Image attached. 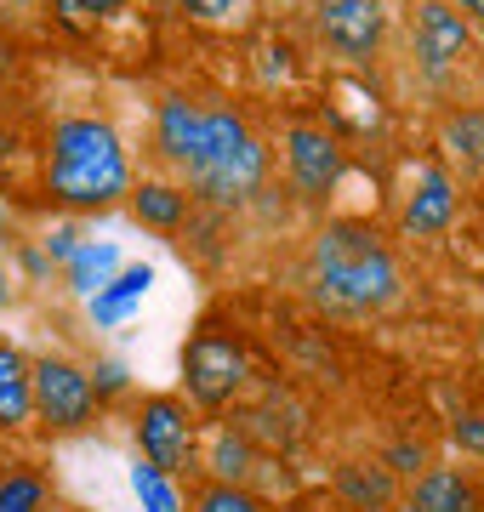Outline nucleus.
<instances>
[{"label":"nucleus","mask_w":484,"mask_h":512,"mask_svg":"<svg viewBox=\"0 0 484 512\" xmlns=\"http://www.w3.org/2000/svg\"><path fill=\"white\" fill-rule=\"evenodd\" d=\"M29 387H35V416L46 421V427H57V433L86 427L92 410H97L92 376L80 365H69V359H57V353H46V359L29 365Z\"/></svg>","instance_id":"obj_4"},{"label":"nucleus","mask_w":484,"mask_h":512,"mask_svg":"<svg viewBox=\"0 0 484 512\" xmlns=\"http://www.w3.org/2000/svg\"><path fill=\"white\" fill-rule=\"evenodd\" d=\"M308 274H314V296L336 313H382L405 291V274H399L393 251L365 222H331L314 239Z\"/></svg>","instance_id":"obj_1"},{"label":"nucleus","mask_w":484,"mask_h":512,"mask_svg":"<svg viewBox=\"0 0 484 512\" xmlns=\"http://www.w3.org/2000/svg\"><path fill=\"white\" fill-rule=\"evenodd\" d=\"M456 439H462L473 456H484V416H462L456 421Z\"/></svg>","instance_id":"obj_26"},{"label":"nucleus","mask_w":484,"mask_h":512,"mask_svg":"<svg viewBox=\"0 0 484 512\" xmlns=\"http://www.w3.org/2000/svg\"><path fill=\"white\" fill-rule=\"evenodd\" d=\"M137 444H143L149 467H160L166 478L183 473L188 461H194V416H188V404L171 399V393L143 399V410H137Z\"/></svg>","instance_id":"obj_5"},{"label":"nucleus","mask_w":484,"mask_h":512,"mask_svg":"<svg viewBox=\"0 0 484 512\" xmlns=\"http://www.w3.org/2000/svg\"><path fill=\"white\" fill-rule=\"evenodd\" d=\"M445 148H450V154H456L462 165L484 171V109H462V114H450V126H445Z\"/></svg>","instance_id":"obj_17"},{"label":"nucleus","mask_w":484,"mask_h":512,"mask_svg":"<svg viewBox=\"0 0 484 512\" xmlns=\"http://www.w3.org/2000/svg\"><path fill=\"white\" fill-rule=\"evenodd\" d=\"M194 512H268V507L251 490H240V484H205L194 495Z\"/></svg>","instance_id":"obj_22"},{"label":"nucleus","mask_w":484,"mask_h":512,"mask_svg":"<svg viewBox=\"0 0 484 512\" xmlns=\"http://www.w3.org/2000/svg\"><path fill=\"white\" fill-rule=\"evenodd\" d=\"M46 188L75 211H103L131 188V165L120 148V131L109 120H63L52 131V165Z\"/></svg>","instance_id":"obj_2"},{"label":"nucleus","mask_w":484,"mask_h":512,"mask_svg":"<svg viewBox=\"0 0 484 512\" xmlns=\"http://www.w3.org/2000/svg\"><path fill=\"white\" fill-rule=\"evenodd\" d=\"M251 131H245V120L234 109H200V137H194V154H188V177L194 171H205V165H217L223 154H234V148L245 143Z\"/></svg>","instance_id":"obj_12"},{"label":"nucleus","mask_w":484,"mask_h":512,"mask_svg":"<svg viewBox=\"0 0 484 512\" xmlns=\"http://www.w3.org/2000/svg\"><path fill=\"white\" fill-rule=\"evenodd\" d=\"M285 177H291L302 200H325L336 177H342V148L325 131H308V126L285 131Z\"/></svg>","instance_id":"obj_8"},{"label":"nucleus","mask_w":484,"mask_h":512,"mask_svg":"<svg viewBox=\"0 0 484 512\" xmlns=\"http://www.w3.org/2000/svg\"><path fill=\"white\" fill-rule=\"evenodd\" d=\"M0 512H46V478L29 467H12L0 478Z\"/></svg>","instance_id":"obj_19"},{"label":"nucleus","mask_w":484,"mask_h":512,"mask_svg":"<svg viewBox=\"0 0 484 512\" xmlns=\"http://www.w3.org/2000/svg\"><path fill=\"white\" fill-rule=\"evenodd\" d=\"M336 490L348 495L354 507H365V512H388L393 473H388V467H371V461H348V467L336 473Z\"/></svg>","instance_id":"obj_16"},{"label":"nucleus","mask_w":484,"mask_h":512,"mask_svg":"<svg viewBox=\"0 0 484 512\" xmlns=\"http://www.w3.org/2000/svg\"><path fill=\"white\" fill-rule=\"evenodd\" d=\"M154 137H160V154H166V160L188 165L194 137H200V109H194L188 97H166L160 114H154Z\"/></svg>","instance_id":"obj_14"},{"label":"nucleus","mask_w":484,"mask_h":512,"mask_svg":"<svg viewBox=\"0 0 484 512\" xmlns=\"http://www.w3.org/2000/svg\"><path fill=\"white\" fill-rule=\"evenodd\" d=\"M35 410V387H29V359L18 348H0V433H18Z\"/></svg>","instance_id":"obj_13"},{"label":"nucleus","mask_w":484,"mask_h":512,"mask_svg":"<svg viewBox=\"0 0 484 512\" xmlns=\"http://www.w3.org/2000/svg\"><path fill=\"white\" fill-rule=\"evenodd\" d=\"M240 0H183V12L188 18H200V23H217V18H228Z\"/></svg>","instance_id":"obj_25"},{"label":"nucleus","mask_w":484,"mask_h":512,"mask_svg":"<svg viewBox=\"0 0 484 512\" xmlns=\"http://www.w3.org/2000/svg\"><path fill=\"white\" fill-rule=\"evenodd\" d=\"M0 302H6V274H0Z\"/></svg>","instance_id":"obj_30"},{"label":"nucleus","mask_w":484,"mask_h":512,"mask_svg":"<svg viewBox=\"0 0 484 512\" xmlns=\"http://www.w3.org/2000/svg\"><path fill=\"white\" fill-rule=\"evenodd\" d=\"M450 222H456V183H450L445 171H422L416 194L405 200L399 228H405L410 239H433V234H445Z\"/></svg>","instance_id":"obj_10"},{"label":"nucleus","mask_w":484,"mask_h":512,"mask_svg":"<svg viewBox=\"0 0 484 512\" xmlns=\"http://www.w3.org/2000/svg\"><path fill=\"white\" fill-rule=\"evenodd\" d=\"M262 177H268V148H262L257 137H245L234 154H223L217 165L194 171L188 183H194V194H200L205 205H245L262 188Z\"/></svg>","instance_id":"obj_7"},{"label":"nucleus","mask_w":484,"mask_h":512,"mask_svg":"<svg viewBox=\"0 0 484 512\" xmlns=\"http://www.w3.org/2000/svg\"><path fill=\"white\" fill-rule=\"evenodd\" d=\"M80 251V239H75V228H57L52 234V256H63V262H69V256Z\"/></svg>","instance_id":"obj_28"},{"label":"nucleus","mask_w":484,"mask_h":512,"mask_svg":"<svg viewBox=\"0 0 484 512\" xmlns=\"http://www.w3.org/2000/svg\"><path fill=\"white\" fill-rule=\"evenodd\" d=\"M131 376H126V365H120V359H103V365H97V382L92 387H103V393H114V387H126Z\"/></svg>","instance_id":"obj_27"},{"label":"nucleus","mask_w":484,"mask_h":512,"mask_svg":"<svg viewBox=\"0 0 484 512\" xmlns=\"http://www.w3.org/2000/svg\"><path fill=\"white\" fill-rule=\"evenodd\" d=\"M131 211H137V222L171 234V228H183V217H188V194L171 188V183H137L131 188Z\"/></svg>","instance_id":"obj_15"},{"label":"nucleus","mask_w":484,"mask_h":512,"mask_svg":"<svg viewBox=\"0 0 484 512\" xmlns=\"http://www.w3.org/2000/svg\"><path fill=\"white\" fill-rule=\"evenodd\" d=\"M319 40L342 57H376L382 35H388V12H382V0H319Z\"/></svg>","instance_id":"obj_6"},{"label":"nucleus","mask_w":484,"mask_h":512,"mask_svg":"<svg viewBox=\"0 0 484 512\" xmlns=\"http://www.w3.org/2000/svg\"><path fill=\"white\" fill-rule=\"evenodd\" d=\"M410 512H479V495L456 467H422L410 490Z\"/></svg>","instance_id":"obj_11"},{"label":"nucleus","mask_w":484,"mask_h":512,"mask_svg":"<svg viewBox=\"0 0 484 512\" xmlns=\"http://www.w3.org/2000/svg\"><path fill=\"white\" fill-rule=\"evenodd\" d=\"M52 6L63 23H92V18H114L126 0H52Z\"/></svg>","instance_id":"obj_23"},{"label":"nucleus","mask_w":484,"mask_h":512,"mask_svg":"<svg viewBox=\"0 0 484 512\" xmlns=\"http://www.w3.org/2000/svg\"><path fill=\"white\" fill-rule=\"evenodd\" d=\"M114 262H120V251L114 245H80L75 256H69V285L75 291H103V279L114 274Z\"/></svg>","instance_id":"obj_18"},{"label":"nucleus","mask_w":484,"mask_h":512,"mask_svg":"<svg viewBox=\"0 0 484 512\" xmlns=\"http://www.w3.org/2000/svg\"><path fill=\"white\" fill-rule=\"evenodd\" d=\"M131 490H137V501H143V512H177V490H171V478L160 473V467H131Z\"/></svg>","instance_id":"obj_21"},{"label":"nucleus","mask_w":484,"mask_h":512,"mask_svg":"<svg viewBox=\"0 0 484 512\" xmlns=\"http://www.w3.org/2000/svg\"><path fill=\"white\" fill-rule=\"evenodd\" d=\"M388 512H393V507H388Z\"/></svg>","instance_id":"obj_31"},{"label":"nucleus","mask_w":484,"mask_h":512,"mask_svg":"<svg viewBox=\"0 0 484 512\" xmlns=\"http://www.w3.org/2000/svg\"><path fill=\"white\" fill-rule=\"evenodd\" d=\"M428 456H422V444H393L388 450V473H422Z\"/></svg>","instance_id":"obj_24"},{"label":"nucleus","mask_w":484,"mask_h":512,"mask_svg":"<svg viewBox=\"0 0 484 512\" xmlns=\"http://www.w3.org/2000/svg\"><path fill=\"white\" fill-rule=\"evenodd\" d=\"M450 6H456L462 18H484V0H450Z\"/></svg>","instance_id":"obj_29"},{"label":"nucleus","mask_w":484,"mask_h":512,"mask_svg":"<svg viewBox=\"0 0 484 512\" xmlns=\"http://www.w3.org/2000/svg\"><path fill=\"white\" fill-rule=\"evenodd\" d=\"M211 461H217V473H223V484H240V478L251 473V461H257V450H251V439H245L240 427H228V433H217V444H211Z\"/></svg>","instance_id":"obj_20"},{"label":"nucleus","mask_w":484,"mask_h":512,"mask_svg":"<svg viewBox=\"0 0 484 512\" xmlns=\"http://www.w3.org/2000/svg\"><path fill=\"white\" fill-rule=\"evenodd\" d=\"M183 387L188 399L200 404V410H223L234 404V393L245 387V353L234 336L223 330H200V336H188L183 348Z\"/></svg>","instance_id":"obj_3"},{"label":"nucleus","mask_w":484,"mask_h":512,"mask_svg":"<svg viewBox=\"0 0 484 512\" xmlns=\"http://www.w3.org/2000/svg\"><path fill=\"white\" fill-rule=\"evenodd\" d=\"M462 52H467V18L450 0H422L416 6V57H422V69L439 74Z\"/></svg>","instance_id":"obj_9"}]
</instances>
